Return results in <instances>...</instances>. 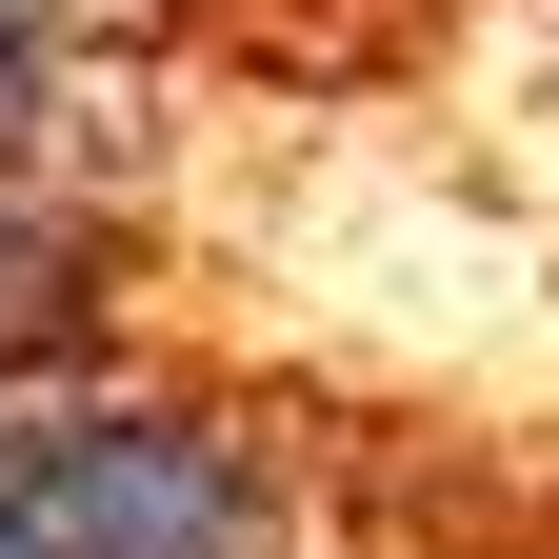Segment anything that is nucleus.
Returning <instances> with one entry per match:
<instances>
[{
    "label": "nucleus",
    "instance_id": "1",
    "mask_svg": "<svg viewBox=\"0 0 559 559\" xmlns=\"http://www.w3.org/2000/svg\"><path fill=\"white\" fill-rule=\"evenodd\" d=\"M0 559H300V440L81 340L0 380Z\"/></svg>",
    "mask_w": 559,
    "mask_h": 559
},
{
    "label": "nucleus",
    "instance_id": "2",
    "mask_svg": "<svg viewBox=\"0 0 559 559\" xmlns=\"http://www.w3.org/2000/svg\"><path fill=\"white\" fill-rule=\"evenodd\" d=\"M81 340H100V221L60 180H0V380L81 360Z\"/></svg>",
    "mask_w": 559,
    "mask_h": 559
},
{
    "label": "nucleus",
    "instance_id": "3",
    "mask_svg": "<svg viewBox=\"0 0 559 559\" xmlns=\"http://www.w3.org/2000/svg\"><path fill=\"white\" fill-rule=\"evenodd\" d=\"M140 21H160V0H140Z\"/></svg>",
    "mask_w": 559,
    "mask_h": 559
}]
</instances>
